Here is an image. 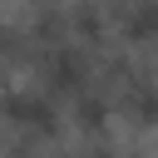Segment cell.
I'll return each mask as SVG.
<instances>
[{"label": "cell", "instance_id": "6da1fadb", "mask_svg": "<svg viewBox=\"0 0 158 158\" xmlns=\"http://www.w3.org/2000/svg\"><path fill=\"white\" fill-rule=\"evenodd\" d=\"M64 109L35 84L0 89V138L10 153H54L64 138Z\"/></svg>", "mask_w": 158, "mask_h": 158}, {"label": "cell", "instance_id": "7a4b0ae2", "mask_svg": "<svg viewBox=\"0 0 158 158\" xmlns=\"http://www.w3.org/2000/svg\"><path fill=\"white\" fill-rule=\"evenodd\" d=\"M109 104H114V123H123L133 133H158V69L138 59L109 89Z\"/></svg>", "mask_w": 158, "mask_h": 158}, {"label": "cell", "instance_id": "3957f363", "mask_svg": "<svg viewBox=\"0 0 158 158\" xmlns=\"http://www.w3.org/2000/svg\"><path fill=\"white\" fill-rule=\"evenodd\" d=\"M104 5H109V10H114V5H123V0H104Z\"/></svg>", "mask_w": 158, "mask_h": 158}]
</instances>
